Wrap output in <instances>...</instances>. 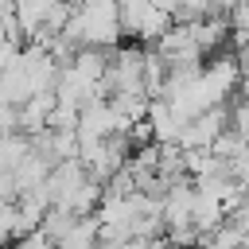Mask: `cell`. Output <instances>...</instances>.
<instances>
[{
    "mask_svg": "<svg viewBox=\"0 0 249 249\" xmlns=\"http://www.w3.org/2000/svg\"><path fill=\"white\" fill-rule=\"evenodd\" d=\"M62 35L78 47V51H113L121 43V8L117 4H86V8H74Z\"/></svg>",
    "mask_w": 249,
    "mask_h": 249,
    "instance_id": "obj_1",
    "label": "cell"
},
{
    "mask_svg": "<svg viewBox=\"0 0 249 249\" xmlns=\"http://www.w3.org/2000/svg\"><path fill=\"white\" fill-rule=\"evenodd\" d=\"M121 31L144 43H160L171 31V8L163 4H124L121 8Z\"/></svg>",
    "mask_w": 249,
    "mask_h": 249,
    "instance_id": "obj_2",
    "label": "cell"
},
{
    "mask_svg": "<svg viewBox=\"0 0 249 249\" xmlns=\"http://www.w3.org/2000/svg\"><path fill=\"white\" fill-rule=\"evenodd\" d=\"M16 249H54V241H51L43 230H31V233H23V237L16 241Z\"/></svg>",
    "mask_w": 249,
    "mask_h": 249,
    "instance_id": "obj_3",
    "label": "cell"
}]
</instances>
